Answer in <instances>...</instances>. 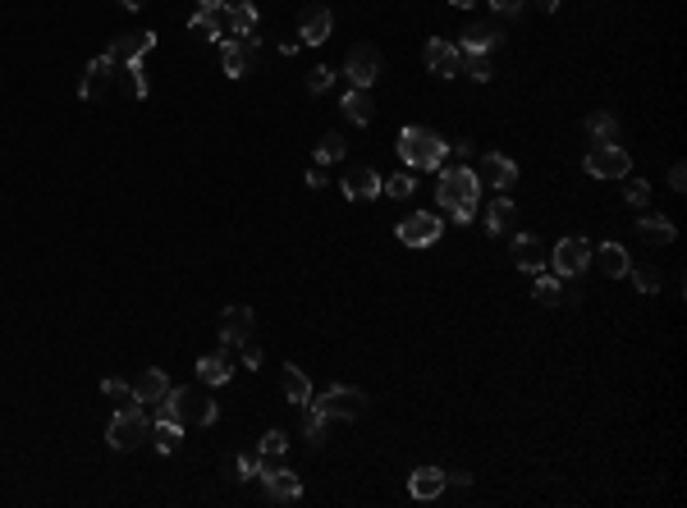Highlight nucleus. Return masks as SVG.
<instances>
[{"label":"nucleus","mask_w":687,"mask_h":508,"mask_svg":"<svg viewBox=\"0 0 687 508\" xmlns=\"http://www.w3.org/2000/svg\"><path fill=\"white\" fill-rule=\"evenodd\" d=\"M435 198H440V206L458 220V225H473L477 220V202H481V179L477 170H440V183H435Z\"/></svg>","instance_id":"obj_1"},{"label":"nucleus","mask_w":687,"mask_h":508,"mask_svg":"<svg viewBox=\"0 0 687 508\" xmlns=\"http://www.w3.org/2000/svg\"><path fill=\"white\" fill-rule=\"evenodd\" d=\"M399 156H403V165H413V170H440L445 156H449V147L435 138L431 129L408 124V129H399Z\"/></svg>","instance_id":"obj_2"},{"label":"nucleus","mask_w":687,"mask_h":508,"mask_svg":"<svg viewBox=\"0 0 687 508\" xmlns=\"http://www.w3.org/2000/svg\"><path fill=\"white\" fill-rule=\"evenodd\" d=\"M307 403L317 407L326 422H358L362 412H367V394L353 390V385H330L321 399H307Z\"/></svg>","instance_id":"obj_3"},{"label":"nucleus","mask_w":687,"mask_h":508,"mask_svg":"<svg viewBox=\"0 0 687 508\" xmlns=\"http://www.w3.org/2000/svg\"><path fill=\"white\" fill-rule=\"evenodd\" d=\"M106 439H110L115 454H133L138 444L147 439V417H142V407H138V403H124L115 417H110V426H106Z\"/></svg>","instance_id":"obj_4"},{"label":"nucleus","mask_w":687,"mask_h":508,"mask_svg":"<svg viewBox=\"0 0 687 508\" xmlns=\"http://www.w3.org/2000/svg\"><path fill=\"white\" fill-rule=\"evenodd\" d=\"M440 230H445L440 215L413 211L408 220H399V225H394V238H399L403 247H431V243H440Z\"/></svg>","instance_id":"obj_5"},{"label":"nucleus","mask_w":687,"mask_h":508,"mask_svg":"<svg viewBox=\"0 0 687 508\" xmlns=\"http://www.w3.org/2000/svg\"><path fill=\"white\" fill-rule=\"evenodd\" d=\"M586 174L591 179H623V174H633V161L618 142H596L586 151Z\"/></svg>","instance_id":"obj_6"},{"label":"nucleus","mask_w":687,"mask_h":508,"mask_svg":"<svg viewBox=\"0 0 687 508\" xmlns=\"http://www.w3.org/2000/svg\"><path fill=\"white\" fill-rule=\"evenodd\" d=\"M115 78H119V65H115V55L106 51V55H97L87 65V74H83V83H78V97L83 101H101L106 92L115 87Z\"/></svg>","instance_id":"obj_7"},{"label":"nucleus","mask_w":687,"mask_h":508,"mask_svg":"<svg viewBox=\"0 0 687 508\" xmlns=\"http://www.w3.org/2000/svg\"><path fill=\"white\" fill-rule=\"evenodd\" d=\"M586 262H591V247H586V238H578V234L559 238V243H554V252H550V266H554V275H564V279L582 275V270H586Z\"/></svg>","instance_id":"obj_8"},{"label":"nucleus","mask_w":687,"mask_h":508,"mask_svg":"<svg viewBox=\"0 0 687 508\" xmlns=\"http://www.w3.org/2000/svg\"><path fill=\"white\" fill-rule=\"evenodd\" d=\"M381 69H385V60H381V51L376 46H353L349 55H344V74H349L353 78V87H371V83H376L381 78Z\"/></svg>","instance_id":"obj_9"},{"label":"nucleus","mask_w":687,"mask_h":508,"mask_svg":"<svg viewBox=\"0 0 687 508\" xmlns=\"http://www.w3.org/2000/svg\"><path fill=\"white\" fill-rule=\"evenodd\" d=\"M253 330H257V311H253V307H243V302H234V307L221 311V330H215V335H221L225 348H243Z\"/></svg>","instance_id":"obj_10"},{"label":"nucleus","mask_w":687,"mask_h":508,"mask_svg":"<svg viewBox=\"0 0 687 508\" xmlns=\"http://www.w3.org/2000/svg\"><path fill=\"white\" fill-rule=\"evenodd\" d=\"M189 33L202 37V42H225V37H230V10H225V5H202V10L189 19Z\"/></svg>","instance_id":"obj_11"},{"label":"nucleus","mask_w":687,"mask_h":508,"mask_svg":"<svg viewBox=\"0 0 687 508\" xmlns=\"http://www.w3.org/2000/svg\"><path fill=\"white\" fill-rule=\"evenodd\" d=\"M477 179H481V188H513L518 183V165L509 161V156H499V151H486L481 161H477Z\"/></svg>","instance_id":"obj_12"},{"label":"nucleus","mask_w":687,"mask_h":508,"mask_svg":"<svg viewBox=\"0 0 687 508\" xmlns=\"http://www.w3.org/2000/svg\"><path fill=\"white\" fill-rule=\"evenodd\" d=\"M179 399V422H189V426H211L215 422V403L206 390H174Z\"/></svg>","instance_id":"obj_13"},{"label":"nucleus","mask_w":687,"mask_h":508,"mask_svg":"<svg viewBox=\"0 0 687 508\" xmlns=\"http://www.w3.org/2000/svg\"><path fill=\"white\" fill-rule=\"evenodd\" d=\"M381 174L371 170V165H353L349 174H344V198L349 202H371V198H381Z\"/></svg>","instance_id":"obj_14"},{"label":"nucleus","mask_w":687,"mask_h":508,"mask_svg":"<svg viewBox=\"0 0 687 508\" xmlns=\"http://www.w3.org/2000/svg\"><path fill=\"white\" fill-rule=\"evenodd\" d=\"M330 28H335L330 5H307L303 19H298V37H303L307 46H321V42H330Z\"/></svg>","instance_id":"obj_15"},{"label":"nucleus","mask_w":687,"mask_h":508,"mask_svg":"<svg viewBox=\"0 0 687 508\" xmlns=\"http://www.w3.org/2000/svg\"><path fill=\"white\" fill-rule=\"evenodd\" d=\"M262 481H266V499L271 504H298L303 499V481H298L289 467H271Z\"/></svg>","instance_id":"obj_16"},{"label":"nucleus","mask_w":687,"mask_h":508,"mask_svg":"<svg viewBox=\"0 0 687 508\" xmlns=\"http://www.w3.org/2000/svg\"><path fill=\"white\" fill-rule=\"evenodd\" d=\"M422 60H426V69L431 74H440V78H454L458 74V46H449V42H440V37H431L426 46H422Z\"/></svg>","instance_id":"obj_17"},{"label":"nucleus","mask_w":687,"mask_h":508,"mask_svg":"<svg viewBox=\"0 0 687 508\" xmlns=\"http://www.w3.org/2000/svg\"><path fill=\"white\" fill-rule=\"evenodd\" d=\"M151 46H156V33H124V37L110 46V55H115V65L129 69V65H142Z\"/></svg>","instance_id":"obj_18"},{"label":"nucleus","mask_w":687,"mask_h":508,"mask_svg":"<svg viewBox=\"0 0 687 508\" xmlns=\"http://www.w3.org/2000/svg\"><path fill=\"white\" fill-rule=\"evenodd\" d=\"M509 257H513V266H518V270H527V275L546 270V247H541V238H537V234H518Z\"/></svg>","instance_id":"obj_19"},{"label":"nucleus","mask_w":687,"mask_h":508,"mask_svg":"<svg viewBox=\"0 0 687 508\" xmlns=\"http://www.w3.org/2000/svg\"><path fill=\"white\" fill-rule=\"evenodd\" d=\"M253 46H257V42H243V37H225V42H221L225 78H243V74H247V65H253Z\"/></svg>","instance_id":"obj_20"},{"label":"nucleus","mask_w":687,"mask_h":508,"mask_svg":"<svg viewBox=\"0 0 687 508\" xmlns=\"http://www.w3.org/2000/svg\"><path fill=\"white\" fill-rule=\"evenodd\" d=\"M499 46V23H467L463 28V55H490Z\"/></svg>","instance_id":"obj_21"},{"label":"nucleus","mask_w":687,"mask_h":508,"mask_svg":"<svg viewBox=\"0 0 687 508\" xmlns=\"http://www.w3.org/2000/svg\"><path fill=\"white\" fill-rule=\"evenodd\" d=\"M230 37H243V42H257V5L253 0H230Z\"/></svg>","instance_id":"obj_22"},{"label":"nucleus","mask_w":687,"mask_h":508,"mask_svg":"<svg viewBox=\"0 0 687 508\" xmlns=\"http://www.w3.org/2000/svg\"><path fill=\"white\" fill-rule=\"evenodd\" d=\"M591 262H596L610 279H623V275H628V266H633V257H628V252H623L618 243H601V247H591Z\"/></svg>","instance_id":"obj_23"},{"label":"nucleus","mask_w":687,"mask_h":508,"mask_svg":"<svg viewBox=\"0 0 687 508\" xmlns=\"http://www.w3.org/2000/svg\"><path fill=\"white\" fill-rule=\"evenodd\" d=\"M170 390H174V385H170V375H166L161 367H147V371L138 375V385H133L138 403H161Z\"/></svg>","instance_id":"obj_24"},{"label":"nucleus","mask_w":687,"mask_h":508,"mask_svg":"<svg viewBox=\"0 0 687 508\" xmlns=\"http://www.w3.org/2000/svg\"><path fill=\"white\" fill-rule=\"evenodd\" d=\"M408 495L413 499H440L445 495V472L440 467H417L408 476Z\"/></svg>","instance_id":"obj_25"},{"label":"nucleus","mask_w":687,"mask_h":508,"mask_svg":"<svg viewBox=\"0 0 687 508\" xmlns=\"http://www.w3.org/2000/svg\"><path fill=\"white\" fill-rule=\"evenodd\" d=\"M230 375H234V367H230L225 353H206V358L198 362V380H202V385H225Z\"/></svg>","instance_id":"obj_26"},{"label":"nucleus","mask_w":687,"mask_h":508,"mask_svg":"<svg viewBox=\"0 0 687 508\" xmlns=\"http://www.w3.org/2000/svg\"><path fill=\"white\" fill-rule=\"evenodd\" d=\"M339 110L349 115L353 124H371V115H376V106H371V92H367V87H353L349 97L339 101Z\"/></svg>","instance_id":"obj_27"},{"label":"nucleus","mask_w":687,"mask_h":508,"mask_svg":"<svg viewBox=\"0 0 687 508\" xmlns=\"http://www.w3.org/2000/svg\"><path fill=\"white\" fill-rule=\"evenodd\" d=\"M637 230H642L646 243H674V238H678V230H674V220H669V215H642V220H637Z\"/></svg>","instance_id":"obj_28"},{"label":"nucleus","mask_w":687,"mask_h":508,"mask_svg":"<svg viewBox=\"0 0 687 508\" xmlns=\"http://www.w3.org/2000/svg\"><path fill=\"white\" fill-rule=\"evenodd\" d=\"M279 385H285V399H289V403L307 407V399H311V380H307L298 367H285V375H279Z\"/></svg>","instance_id":"obj_29"},{"label":"nucleus","mask_w":687,"mask_h":508,"mask_svg":"<svg viewBox=\"0 0 687 508\" xmlns=\"http://www.w3.org/2000/svg\"><path fill=\"white\" fill-rule=\"evenodd\" d=\"M509 220H513V202H509V198L490 202V206H486V234H505Z\"/></svg>","instance_id":"obj_30"},{"label":"nucleus","mask_w":687,"mask_h":508,"mask_svg":"<svg viewBox=\"0 0 687 508\" xmlns=\"http://www.w3.org/2000/svg\"><path fill=\"white\" fill-rule=\"evenodd\" d=\"M586 133L596 138V142H618V124H614L610 110H596V115L586 119Z\"/></svg>","instance_id":"obj_31"},{"label":"nucleus","mask_w":687,"mask_h":508,"mask_svg":"<svg viewBox=\"0 0 687 508\" xmlns=\"http://www.w3.org/2000/svg\"><path fill=\"white\" fill-rule=\"evenodd\" d=\"M151 439H156V449H161V454H174L179 439H183V426L179 422H156L151 426Z\"/></svg>","instance_id":"obj_32"},{"label":"nucleus","mask_w":687,"mask_h":508,"mask_svg":"<svg viewBox=\"0 0 687 508\" xmlns=\"http://www.w3.org/2000/svg\"><path fill=\"white\" fill-rule=\"evenodd\" d=\"M537 302H546V307L564 302V284H559V275H546V270H537Z\"/></svg>","instance_id":"obj_33"},{"label":"nucleus","mask_w":687,"mask_h":508,"mask_svg":"<svg viewBox=\"0 0 687 508\" xmlns=\"http://www.w3.org/2000/svg\"><path fill=\"white\" fill-rule=\"evenodd\" d=\"M458 74L477 78V83H490V78H495V69H490V55H463V60H458Z\"/></svg>","instance_id":"obj_34"},{"label":"nucleus","mask_w":687,"mask_h":508,"mask_svg":"<svg viewBox=\"0 0 687 508\" xmlns=\"http://www.w3.org/2000/svg\"><path fill=\"white\" fill-rule=\"evenodd\" d=\"M257 454H262V458H285V454H289V435L279 431V426H275V431H266V435H262V444H257Z\"/></svg>","instance_id":"obj_35"},{"label":"nucleus","mask_w":687,"mask_h":508,"mask_svg":"<svg viewBox=\"0 0 687 508\" xmlns=\"http://www.w3.org/2000/svg\"><path fill=\"white\" fill-rule=\"evenodd\" d=\"M623 202L642 211V206L651 202V183H646V179H633V174H623Z\"/></svg>","instance_id":"obj_36"},{"label":"nucleus","mask_w":687,"mask_h":508,"mask_svg":"<svg viewBox=\"0 0 687 508\" xmlns=\"http://www.w3.org/2000/svg\"><path fill=\"white\" fill-rule=\"evenodd\" d=\"M381 193H390V198H399V202H403V198H413V193H417V179L399 170V174H390V179L381 183Z\"/></svg>","instance_id":"obj_37"},{"label":"nucleus","mask_w":687,"mask_h":508,"mask_svg":"<svg viewBox=\"0 0 687 508\" xmlns=\"http://www.w3.org/2000/svg\"><path fill=\"white\" fill-rule=\"evenodd\" d=\"M344 151H349V147H344V138H339V133H326V138L317 142V161H321V165H335V161H344Z\"/></svg>","instance_id":"obj_38"},{"label":"nucleus","mask_w":687,"mask_h":508,"mask_svg":"<svg viewBox=\"0 0 687 508\" xmlns=\"http://www.w3.org/2000/svg\"><path fill=\"white\" fill-rule=\"evenodd\" d=\"M326 426H330V422H326V417H321V412H317V407H311V403H307V422H303V439H307V444H321V439H326Z\"/></svg>","instance_id":"obj_39"},{"label":"nucleus","mask_w":687,"mask_h":508,"mask_svg":"<svg viewBox=\"0 0 687 508\" xmlns=\"http://www.w3.org/2000/svg\"><path fill=\"white\" fill-rule=\"evenodd\" d=\"M628 275L637 279L642 294H660V270H655V266H628Z\"/></svg>","instance_id":"obj_40"},{"label":"nucleus","mask_w":687,"mask_h":508,"mask_svg":"<svg viewBox=\"0 0 687 508\" xmlns=\"http://www.w3.org/2000/svg\"><path fill=\"white\" fill-rule=\"evenodd\" d=\"M101 394H106V399H115L119 407H124V403H138V394H133V385H124V380H110V375L101 380Z\"/></svg>","instance_id":"obj_41"},{"label":"nucleus","mask_w":687,"mask_h":508,"mask_svg":"<svg viewBox=\"0 0 687 508\" xmlns=\"http://www.w3.org/2000/svg\"><path fill=\"white\" fill-rule=\"evenodd\" d=\"M124 83H129V97H147V92H151V83H147V74H142V65H129V69H124Z\"/></svg>","instance_id":"obj_42"},{"label":"nucleus","mask_w":687,"mask_h":508,"mask_svg":"<svg viewBox=\"0 0 687 508\" xmlns=\"http://www.w3.org/2000/svg\"><path fill=\"white\" fill-rule=\"evenodd\" d=\"M330 78H335V74H330L326 65H317V69L307 74V92H326V87H330Z\"/></svg>","instance_id":"obj_43"},{"label":"nucleus","mask_w":687,"mask_h":508,"mask_svg":"<svg viewBox=\"0 0 687 508\" xmlns=\"http://www.w3.org/2000/svg\"><path fill=\"white\" fill-rule=\"evenodd\" d=\"M234 472H238V481H253V476H257V454H238Z\"/></svg>","instance_id":"obj_44"},{"label":"nucleus","mask_w":687,"mask_h":508,"mask_svg":"<svg viewBox=\"0 0 687 508\" xmlns=\"http://www.w3.org/2000/svg\"><path fill=\"white\" fill-rule=\"evenodd\" d=\"M243 367H262V348H253V343H243Z\"/></svg>","instance_id":"obj_45"},{"label":"nucleus","mask_w":687,"mask_h":508,"mask_svg":"<svg viewBox=\"0 0 687 508\" xmlns=\"http://www.w3.org/2000/svg\"><path fill=\"white\" fill-rule=\"evenodd\" d=\"M669 188H674V193H683V188H687V170H683V165L669 170Z\"/></svg>","instance_id":"obj_46"},{"label":"nucleus","mask_w":687,"mask_h":508,"mask_svg":"<svg viewBox=\"0 0 687 508\" xmlns=\"http://www.w3.org/2000/svg\"><path fill=\"white\" fill-rule=\"evenodd\" d=\"M490 5H495L499 14H518V10H522V0H490Z\"/></svg>","instance_id":"obj_47"},{"label":"nucleus","mask_w":687,"mask_h":508,"mask_svg":"<svg viewBox=\"0 0 687 508\" xmlns=\"http://www.w3.org/2000/svg\"><path fill=\"white\" fill-rule=\"evenodd\" d=\"M445 486H473V476L467 472H445Z\"/></svg>","instance_id":"obj_48"},{"label":"nucleus","mask_w":687,"mask_h":508,"mask_svg":"<svg viewBox=\"0 0 687 508\" xmlns=\"http://www.w3.org/2000/svg\"><path fill=\"white\" fill-rule=\"evenodd\" d=\"M307 188H326V170H307Z\"/></svg>","instance_id":"obj_49"},{"label":"nucleus","mask_w":687,"mask_h":508,"mask_svg":"<svg viewBox=\"0 0 687 508\" xmlns=\"http://www.w3.org/2000/svg\"><path fill=\"white\" fill-rule=\"evenodd\" d=\"M537 5H541L546 14H554V10H559V0H537Z\"/></svg>","instance_id":"obj_50"},{"label":"nucleus","mask_w":687,"mask_h":508,"mask_svg":"<svg viewBox=\"0 0 687 508\" xmlns=\"http://www.w3.org/2000/svg\"><path fill=\"white\" fill-rule=\"evenodd\" d=\"M119 5H124V10H142V5H147V0H119Z\"/></svg>","instance_id":"obj_51"},{"label":"nucleus","mask_w":687,"mask_h":508,"mask_svg":"<svg viewBox=\"0 0 687 508\" xmlns=\"http://www.w3.org/2000/svg\"><path fill=\"white\" fill-rule=\"evenodd\" d=\"M449 5H458V10H473V5H477V0H449Z\"/></svg>","instance_id":"obj_52"},{"label":"nucleus","mask_w":687,"mask_h":508,"mask_svg":"<svg viewBox=\"0 0 687 508\" xmlns=\"http://www.w3.org/2000/svg\"><path fill=\"white\" fill-rule=\"evenodd\" d=\"M202 5H230V0H202Z\"/></svg>","instance_id":"obj_53"}]
</instances>
